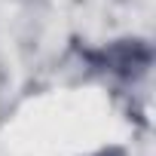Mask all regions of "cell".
<instances>
[{
  "instance_id": "1",
  "label": "cell",
  "mask_w": 156,
  "mask_h": 156,
  "mask_svg": "<svg viewBox=\"0 0 156 156\" xmlns=\"http://www.w3.org/2000/svg\"><path fill=\"white\" fill-rule=\"evenodd\" d=\"M98 67L119 73V76H138L150 67V46L141 40H116L101 52Z\"/></svg>"
},
{
  "instance_id": "2",
  "label": "cell",
  "mask_w": 156,
  "mask_h": 156,
  "mask_svg": "<svg viewBox=\"0 0 156 156\" xmlns=\"http://www.w3.org/2000/svg\"><path fill=\"white\" fill-rule=\"evenodd\" d=\"M95 156H126V153L116 150V147H107V150H101V153H95Z\"/></svg>"
}]
</instances>
